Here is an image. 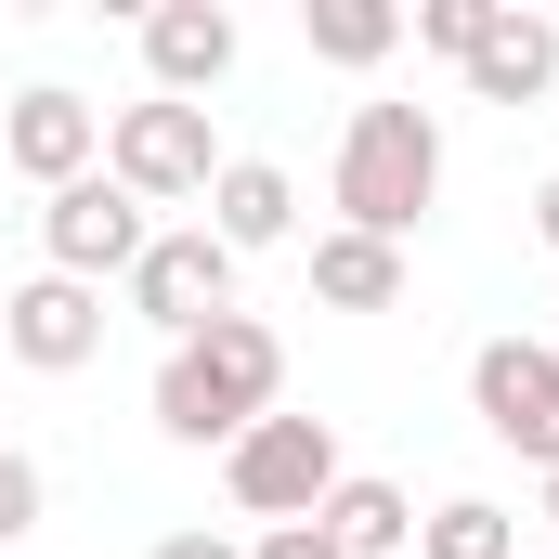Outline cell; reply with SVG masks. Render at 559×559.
<instances>
[{
  "mask_svg": "<svg viewBox=\"0 0 559 559\" xmlns=\"http://www.w3.org/2000/svg\"><path fill=\"white\" fill-rule=\"evenodd\" d=\"M222 481H235V508H248L261 534H274V521H312V508L338 495V429H325V417H286V404H274V417L222 455Z\"/></svg>",
  "mask_w": 559,
  "mask_h": 559,
  "instance_id": "cell-3",
  "label": "cell"
},
{
  "mask_svg": "<svg viewBox=\"0 0 559 559\" xmlns=\"http://www.w3.org/2000/svg\"><path fill=\"white\" fill-rule=\"evenodd\" d=\"M156 559H248L235 534H156Z\"/></svg>",
  "mask_w": 559,
  "mask_h": 559,
  "instance_id": "cell-20",
  "label": "cell"
},
{
  "mask_svg": "<svg viewBox=\"0 0 559 559\" xmlns=\"http://www.w3.org/2000/svg\"><path fill=\"white\" fill-rule=\"evenodd\" d=\"M468 417L495 429L508 455L559 468V352L547 338H481V352H468Z\"/></svg>",
  "mask_w": 559,
  "mask_h": 559,
  "instance_id": "cell-6",
  "label": "cell"
},
{
  "mask_svg": "<svg viewBox=\"0 0 559 559\" xmlns=\"http://www.w3.org/2000/svg\"><path fill=\"white\" fill-rule=\"evenodd\" d=\"M547 521H559V468H547Z\"/></svg>",
  "mask_w": 559,
  "mask_h": 559,
  "instance_id": "cell-22",
  "label": "cell"
},
{
  "mask_svg": "<svg viewBox=\"0 0 559 559\" xmlns=\"http://www.w3.org/2000/svg\"><path fill=\"white\" fill-rule=\"evenodd\" d=\"M143 79H156V105L222 92V79H235V13H222V0H156V13H143Z\"/></svg>",
  "mask_w": 559,
  "mask_h": 559,
  "instance_id": "cell-10",
  "label": "cell"
},
{
  "mask_svg": "<svg viewBox=\"0 0 559 559\" xmlns=\"http://www.w3.org/2000/svg\"><path fill=\"white\" fill-rule=\"evenodd\" d=\"M209 235L248 261V248H286L299 235V182H286L274 156H222V182H209Z\"/></svg>",
  "mask_w": 559,
  "mask_h": 559,
  "instance_id": "cell-12",
  "label": "cell"
},
{
  "mask_svg": "<svg viewBox=\"0 0 559 559\" xmlns=\"http://www.w3.org/2000/svg\"><path fill=\"white\" fill-rule=\"evenodd\" d=\"M481 13H495V0H417V13H404V39H417V52H442V66H468Z\"/></svg>",
  "mask_w": 559,
  "mask_h": 559,
  "instance_id": "cell-17",
  "label": "cell"
},
{
  "mask_svg": "<svg viewBox=\"0 0 559 559\" xmlns=\"http://www.w3.org/2000/svg\"><path fill=\"white\" fill-rule=\"evenodd\" d=\"M312 521H325V547H338V559H404V547H417V495L378 481V468H338V495H325Z\"/></svg>",
  "mask_w": 559,
  "mask_h": 559,
  "instance_id": "cell-13",
  "label": "cell"
},
{
  "mask_svg": "<svg viewBox=\"0 0 559 559\" xmlns=\"http://www.w3.org/2000/svg\"><path fill=\"white\" fill-rule=\"evenodd\" d=\"M312 299H325V312H391V299H404V248L325 222V235H312Z\"/></svg>",
  "mask_w": 559,
  "mask_h": 559,
  "instance_id": "cell-14",
  "label": "cell"
},
{
  "mask_svg": "<svg viewBox=\"0 0 559 559\" xmlns=\"http://www.w3.org/2000/svg\"><path fill=\"white\" fill-rule=\"evenodd\" d=\"M105 182H131L143 209H182V195H209L222 182V143H209V105H118L105 118Z\"/></svg>",
  "mask_w": 559,
  "mask_h": 559,
  "instance_id": "cell-4",
  "label": "cell"
},
{
  "mask_svg": "<svg viewBox=\"0 0 559 559\" xmlns=\"http://www.w3.org/2000/svg\"><path fill=\"white\" fill-rule=\"evenodd\" d=\"M274 391H286V338L261 325V312H222V325H195V338H169V365H156V429L169 442H248V429L274 417Z\"/></svg>",
  "mask_w": 559,
  "mask_h": 559,
  "instance_id": "cell-1",
  "label": "cell"
},
{
  "mask_svg": "<svg viewBox=\"0 0 559 559\" xmlns=\"http://www.w3.org/2000/svg\"><path fill=\"white\" fill-rule=\"evenodd\" d=\"M429 195H442V118L429 105H352V131H338V235H378V248H404L429 222Z\"/></svg>",
  "mask_w": 559,
  "mask_h": 559,
  "instance_id": "cell-2",
  "label": "cell"
},
{
  "mask_svg": "<svg viewBox=\"0 0 559 559\" xmlns=\"http://www.w3.org/2000/svg\"><path fill=\"white\" fill-rule=\"evenodd\" d=\"M0 365H13V352H0Z\"/></svg>",
  "mask_w": 559,
  "mask_h": 559,
  "instance_id": "cell-23",
  "label": "cell"
},
{
  "mask_svg": "<svg viewBox=\"0 0 559 559\" xmlns=\"http://www.w3.org/2000/svg\"><path fill=\"white\" fill-rule=\"evenodd\" d=\"M299 39H312L325 66H391V52H404V13H391V0H299Z\"/></svg>",
  "mask_w": 559,
  "mask_h": 559,
  "instance_id": "cell-15",
  "label": "cell"
},
{
  "mask_svg": "<svg viewBox=\"0 0 559 559\" xmlns=\"http://www.w3.org/2000/svg\"><path fill=\"white\" fill-rule=\"evenodd\" d=\"M0 352H13V365H39V378H79V365L105 352V286L26 274L13 299H0Z\"/></svg>",
  "mask_w": 559,
  "mask_h": 559,
  "instance_id": "cell-8",
  "label": "cell"
},
{
  "mask_svg": "<svg viewBox=\"0 0 559 559\" xmlns=\"http://www.w3.org/2000/svg\"><path fill=\"white\" fill-rule=\"evenodd\" d=\"M417 559H521V521H508L495 495H442L417 521Z\"/></svg>",
  "mask_w": 559,
  "mask_h": 559,
  "instance_id": "cell-16",
  "label": "cell"
},
{
  "mask_svg": "<svg viewBox=\"0 0 559 559\" xmlns=\"http://www.w3.org/2000/svg\"><path fill=\"white\" fill-rule=\"evenodd\" d=\"M468 92H481V105H547V92H559V13L495 0L481 39H468Z\"/></svg>",
  "mask_w": 559,
  "mask_h": 559,
  "instance_id": "cell-11",
  "label": "cell"
},
{
  "mask_svg": "<svg viewBox=\"0 0 559 559\" xmlns=\"http://www.w3.org/2000/svg\"><path fill=\"white\" fill-rule=\"evenodd\" d=\"M0 156H13L39 195H66V182H92V169H105V118H92L79 92H52V79H39V92H13V118H0Z\"/></svg>",
  "mask_w": 559,
  "mask_h": 559,
  "instance_id": "cell-9",
  "label": "cell"
},
{
  "mask_svg": "<svg viewBox=\"0 0 559 559\" xmlns=\"http://www.w3.org/2000/svg\"><path fill=\"white\" fill-rule=\"evenodd\" d=\"M534 235H547V248H559V169H547V182H534Z\"/></svg>",
  "mask_w": 559,
  "mask_h": 559,
  "instance_id": "cell-21",
  "label": "cell"
},
{
  "mask_svg": "<svg viewBox=\"0 0 559 559\" xmlns=\"http://www.w3.org/2000/svg\"><path fill=\"white\" fill-rule=\"evenodd\" d=\"M547 352H559V338H547Z\"/></svg>",
  "mask_w": 559,
  "mask_h": 559,
  "instance_id": "cell-24",
  "label": "cell"
},
{
  "mask_svg": "<svg viewBox=\"0 0 559 559\" xmlns=\"http://www.w3.org/2000/svg\"><path fill=\"white\" fill-rule=\"evenodd\" d=\"M118 286H131V312L156 325V338H195V325L235 312V248H222L209 222H156V248H143Z\"/></svg>",
  "mask_w": 559,
  "mask_h": 559,
  "instance_id": "cell-5",
  "label": "cell"
},
{
  "mask_svg": "<svg viewBox=\"0 0 559 559\" xmlns=\"http://www.w3.org/2000/svg\"><path fill=\"white\" fill-rule=\"evenodd\" d=\"M39 248H52V274H79V286H105V274H131L143 248H156V222H143V195L131 182H66L52 209H39Z\"/></svg>",
  "mask_w": 559,
  "mask_h": 559,
  "instance_id": "cell-7",
  "label": "cell"
},
{
  "mask_svg": "<svg viewBox=\"0 0 559 559\" xmlns=\"http://www.w3.org/2000/svg\"><path fill=\"white\" fill-rule=\"evenodd\" d=\"M248 559H338V547H325V521H274V534H261Z\"/></svg>",
  "mask_w": 559,
  "mask_h": 559,
  "instance_id": "cell-19",
  "label": "cell"
},
{
  "mask_svg": "<svg viewBox=\"0 0 559 559\" xmlns=\"http://www.w3.org/2000/svg\"><path fill=\"white\" fill-rule=\"evenodd\" d=\"M13 534H39V468L0 442V547H13Z\"/></svg>",
  "mask_w": 559,
  "mask_h": 559,
  "instance_id": "cell-18",
  "label": "cell"
}]
</instances>
